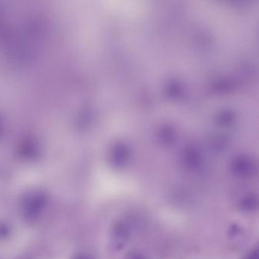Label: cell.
Instances as JSON below:
<instances>
[{
    "label": "cell",
    "mask_w": 259,
    "mask_h": 259,
    "mask_svg": "<svg viewBox=\"0 0 259 259\" xmlns=\"http://www.w3.org/2000/svg\"><path fill=\"white\" fill-rule=\"evenodd\" d=\"M49 195L41 189H33L25 193L20 201V211L27 222H37L48 207Z\"/></svg>",
    "instance_id": "obj_1"
},
{
    "label": "cell",
    "mask_w": 259,
    "mask_h": 259,
    "mask_svg": "<svg viewBox=\"0 0 259 259\" xmlns=\"http://www.w3.org/2000/svg\"><path fill=\"white\" fill-rule=\"evenodd\" d=\"M130 229L123 222H118L113 225L110 231V243L113 249H122L130 239Z\"/></svg>",
    "instance_id": "obj_2"
},
{
    "label": "cell",
    "mask_w": 259,
    "mask_h": 259,
    "mask_svg": "<svg viewBox=\"0 0 259 259\" xmlns=\"http://www.w3.org/2000/svg\"><path fill=\"white\" fill-rule=\"evenodd\" d=\"M258 206V200L257 197L254 194L247 195L245 198L241 200L239 207L241 210L245 212H253L257 210Z\"/></svg>",
    "instance_id": "obj_3"
},
{
    "label": "cell",
    "mask_w": 259,
    "mask_h": 259,
    "mask_svg": "<svg viewBox=\"0 0 259 259\" xmlns=\"http://www.w3.org/2000/svg\"><path fill=\"white\" fill-rule=\"evenodd\" d=\"M233 169V174L236 177H242V178L246 177L251 172V167H250L249 164H248L246 162L242 161V160L235 163Z\"/></svg>",
    "instance_id": "obj_4"
},
{
    "label": "cell",
    "mask_w": 259,
    "mask_h": 259,
    "mask_svg": "<svg viewBox=\"0 0 259 259\" xmlns=\"http://www.w3.org/2000/svg\"><path fill=\"white\" fill-rule=\"evenodd\" d=\"M125 259H146V257L139 252H130L125 257Z\"/></svg>",
    "instance_id": "obj_5"
},
{
    "label": "cell",
    "mask_w": 259,
    "mask_h": 259,
    "mask_svg": "<svg viewBox=\"0 0 259 259\" xmlns=\"http://www.w3.org/2000/svg\"><path fill=\"white\" fill-rule=\"evenodd\" d=\"M258 251L257 249L251 251V254L248 256V259H258Z\"/></svg>",
    "instance_id": "obj_6"
},
{
    "label": "cell",
    "mask_w": 259,
    "mask_h": 259,
    "mask_svg": "<svg viewBox=\"0 0 259 259\" xmlns=\"http://www.w3.org/2000/svg\"><path fill=\"white\" fill-rule=\"evenodd\" d=\"M74 259H91L89 256L84 255V254H79V255L75 256Z\"/></svg>",
    "instance_id": "obj_7"
}]
</instances>
